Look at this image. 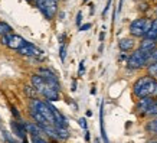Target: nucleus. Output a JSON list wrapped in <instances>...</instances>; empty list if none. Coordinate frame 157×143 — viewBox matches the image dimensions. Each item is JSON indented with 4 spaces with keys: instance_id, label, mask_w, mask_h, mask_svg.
Masks as SVG:
<instances>
[{
    "instance_id": "f257e3e1",
    "label": "nucleus",
    "mask_w": 157,
    "mask_h": 143,
    "mask_svg": "<svg viewBox=\"0 0 157 143\" xmlns=\"http://www.w3.org/2000/svg\"><path fill=\"white\" fill-rule=\"evenodd\" d=\"M133 95L137 100L141 98H157V78L150 75H143L137 78L133 84Z\"/></svg>"
},
{
    "instance_id": "f03ea898",
    "label": "nucleus",
    "mask_w": 157,
    "mask_h": 143,
    "mask_svg": "<svg viewBox=\"0 0 157 143\" xmlns=\"http://www.w3.org/2000/svg\"><path fill=\"white\" fill-rule=\"evenodd\" d=\"M151 19L148 18H137L134 19L128 26V32L131 35V38H146V35L148 34V30L151 28Z\"/></svg>"
},
{
    "instance_id": "7ed1b4c3",
    "label": "nucleus",
    "mask_w": 157,
    "mask_h": 143,
    "mask_svg": "<svg viewBox=\"0 0 157 143\" xmlns=\"http://www.w3.org/2000/svg\"><path fill=\"white\" fill-rule=\"evenodd\" d=\"M148 57H150V52L137 48L136 51L131 52V55H130L128 59H127V67H128L130 70L146 68L148 65Z\"/></svg>"
},
{
    "instance_id": "20e7f679",
    "label": "nucleus",
    "mask_w": 157,
    "mask_h": 143,
    "mask_svg": "<svg viewBox=\"0 0 157 143\" xmlns=\"http://www.w3.org/2000/svg\"><path fill=\"white\" fill-rule=\"evenodd\" d=\"M29 109L39 111V113L46 119V121H48L51 126H55V117H53V113H52V110H51V107H49L48 101H42V100H39V98L30 100V103H29Z\"/></svg>"
},
{
    "instance_id": "39448f33",
    "label": "nucleus",
    "mask_w": 157,
    "mask_h": 143,
    "mask_svg": "<svg viewBox=\"0 0 157 143\" xmlns=\"http://www.w3.org/2000/svg\"><path fill=\"white\" fill-rule=\"evenodd\" d=\"M35 5L38 10L46 18L52 20L58 13V0H35Z\"/></svg>"
},
{
    "instance_id": "423d86ee",
    "label": "nucleus",
    "mask_w": 157,
    "mask_h": 143,
    "mask_svg": "<svg viewBox=\"0 0 157 143\" xmlns=\"http://www.w3.org/2000/svg\"><path fill=\"white\" fill-rule=\"evenodd\" d=\"M156 103L154 98L151 97H147V98H141V100L137 101V104H136V111H137L140 116H146L148 113V110L153 107V104Z\"/></svg>"
},
{
    "instance_id": "0eeeda50",
    "label": "nucleus",
    "mask_w": 157,
    "mask_h": 143,
    "mask_svg": "<svg viewBox=\"0 0 157 143\" xmlns=\"http://www.w3.org/2000/svg\"><path fill=\"white\" fill-rule=\"evenodd\" d=\"M10 127H12V130H13L14 136H17V137L26 140V133H28V130H26V124H25V121H20V120L12 121V123H10Z\"/></svg>"
},
{
    "instance_id": "6e6552de",
    "label": "nucleus",
    "mask_w": 157,
    "mask_h": 143,
    "mask_svg": "<svg viewBox=\"0 0 157 143\" xmlns=\"http://www.w3.org/2000/svg\"><path fill=\"white\" fill-rule=\"evenodd\" d=\"M28 41L23 38V36H20V35H16V34H12V38H10V42L7 45L9 49H13V51H19L20 48H23L28 45Z\"/></svg>"
},
{
    "instance_id": "1a4fd4ad",
    "label": "nucleus",
    "mask_w": 157,
    "mask_h": 143,
    "mask_svg": "<svg viewBox=\"0 0 157 143\" xmlns=\"http://www.w3.org/2000/svg\"><path fill=\"white\" fill-rule=\"evenodd\" d=\"M17 54H20V55H23V57H30V58H33V57H39L40 54H42V51L39 49V48H36L33 45V43H30L29 42L26 46L23 48H20L19 51H17Z\"/></svg>"
},
{
    "instance_id": "9d476101",
    "label": "nucleus",
    "mask_w": 157,
    "mask_h": 143,
    "mask_svg": "<svg viewBox=\"0 0 157 143\" xmlns=\"http://www.w3.org/2000/svg\"><path fill=\"white\" fill-rule=\"evenodd\" d=\"M30 82H32V85H33L35 90L38 91V93H40V94H42V91L48 87L46 81H45V80H43L39 74H33V75L30 77Z\"/></svg>"
},
{
    "instance_id": "9b49d317",
    "label": "nucleus",
    "mask_w": 157,
    "mask_h": 143,
    "mask_svg": "<svg viewBox=\"0 0 157 143\" xmlns=\"http://www.w3.org/2000/svg\"><path fill=\"white\" fill-rule=\"evenodd\" d=\"M118 48L121 52H130L136 48V41L134 38H123L118 41Z\"/></svg>"
},
{
    "instance_id": "f8f14e48",
    "label": "nucleus",
    "mask_w": 157,
    "mask_h": 143,
    "mask_svg": "<svg viewBox=\"0 0 157 143\" xmlns=\"http://www.w3.org/2000/svg\"><path fill=\"white\" fill-rule=\"evenodd\" d=\"M25 124H26V130H28V133L30 136H40L43 133L42 127L39 124H36L35 121H25Z\"/></svg>"
},
{
    "instance_id": "ddd939ff",
    "label": "nucleus",
    "mask_w": 157,
    "mask_h": 143,
    "mask_svg": "<svg viewBox=\"0 0 157 143\" xmlns=\"http://www.w3.org/2000/svg\"><path fill=\"white\" fill-rule=\"evenodd\" d=\"M42 95L49 101V103H51V101H58L59 100V91L53 90L52 87H49V85L42 91Z\"/></svg>"
},
{
    "instance_id": "4468645a",
    "label": "nucleus",
    "mask_w": 157,
    "mask_h": 143,
    "mask_svg": "<svg viewBox=\"0 0 157 143\" xmlns=\"http://www.w3.org/2000/svg\"><path fill=\"white\" fill-rule=\"evenodd\" d=\"M140 49H143V51H147V52H151L153 49H156L157 48V42L154 39H148V38H143L141 39V42H140Z\"/></svg>"
},
{
    "instance_id": "2eb2a0df",
    "label": "nucleus",
    "mask_w": 157,
    "mask_h": 143,
    "mask_svg": "<svg viewBox=\"0 0 157 143\" xmlns=\"http://www.w3.org/2000/svg\"><path fill=\"white\" fill-rule=\"evenodd\" d=\"M100 126H101V137H102L104 143H109L108 137H107V133H105V129H104V104H101V107H100Z\"/></svg>"
},
{
    "instance_id": "dca6fc26",
    "label": "nucleus",
    "mask_w": 157,
    "mask_h": 143,
    "mask_svg": "<svg viewBox=\"0 0 157 143\" xmlns=\"http://www.w3.org/2000/svg\"><path fill=\"white\" fill-rule=\"evenodd\" d=\"M55 130H56V136L58 140H68L69 139V132H68V127H62V126H55Z\"/></svg>"
},
{
    "instance_id": "f3484780",
    "label": "nucleus",
    "mask_w": 157,
    "mask_h": 143,
    "mask_svg": "<svg viewBox=\"0 0 157 143\" xmlns=\"http://www.w3.org/2000/svg\"><path fill=\"white\" fill-rule=\"evenodd\" d=\"M144 129H146V132H147V133L157 136V117H153L150 121H147Z\"/></svg>"
},
{
    "instance_id": "a211bd4d",
    "label": "nucleus",
    "mask_w": 157,
    "mask_h": 143,
    "mask_svg": "<svg viewBox=\"0 0 157 143\" xmlns=\"http://www.w3.org/2000/svg\"><path fill=\"white\" fill-rule=\"evenodd\" d=\"M146 38L154 39V41L157 42V18H156V19H153L151 28H150V30H148V34L146 35Z\"/></svg>"
},
{
    "instance_id": "6ab92c4d",
    "label": "nucleus",
    "mask_w": 157,
    "mask_h": 143,
    "mask_svg": "<svg viewBox=\"0 0 157 143\" xmlns=\"http://www.w3.org/2000/svg\"><path fill=\"white\" fill-rule=\"evenodd\" d=\"M12 30H13V28L7 22H0V38L5 36V35L12 34Z\"/></svg>"
},
{
    "instance_id": "aec40b11",
    "label": "nucleus",
    "mask_w": 157,
    "mask_h": 143,
    "mask_svg": "<svg viewBox=\"0 0 157 143\" xmlns=\"http://www.w3.org/2000/svg\"><path fill=\"white\" fill-rule=\"evenodd\" d=\"M23 91H25V95H26L28 98H30V100H35V98H36V93H38V91L33 88V85H25Z\"/></svg>"
},
{
    "instance_id": "412c9836",
    "label": "nucleus",
    "mask_w": 157,
    "mask_h": 143,
    "mask_svg": "<svg viewBox=\"0 0 157 143\" xmlns=\"http://www.w3.org/2000/svg\"><path fill=\"white\" fill-rule=\"evenodd\" d=\"M146 70H147V75L156 78L157 77V61L153 62V64H148L147 67H146Z\"/></svg>"
},
{
    "instance_id": "4be33fe9",
    "label": "nucleus",
    "mask_w": 157,
    "mask_h": 143,
    "mask_svg": "<svg viewBox=\"0 0 157 143\" xmlns=\"http://www.w3.org/2000/svg\"><path fill=\"white\" fill-rule=\"evenodd\" d=\"M59 57H61V61L63 62L65 61V58H67V46L62 43L61 48H59Z\"/></svg>"
},
{
    "instance_id": "5701e85b",
    "label": "nucleus",
    "mask_w": 157,
    "mask_h": 143,
    "mask_svg": "<svg viewBox=\"0 0 157 143\" xmlns=\"http://www.w3.org/2000/svg\"><path fill=\"white\" fill-rule=\"evenodd\" d=\"M146 116H150V117H157V103H154V104H153V107L150 110H148V113Z\"/></svg>"
},
{
    "instance_id": "b1692460",
    "label": "nucleus",
    "mask_w": 157,
    "mask_h": 143,
    "mask_svg": "<svg viewBox=\"0 0 157 143\" xmlns=\"http://www.w3.org/2000/svg\"><path fill=\"white\" fill-rule=\"evenodd\" d=\"M157 61V48L156 49H153L151 52H150V57H148V64H153V62Z\"/></svg>"
},
{
    "instance_id": "393cba45",
    "label": "nucleus",
    "mask_w": 157,
    "mask_h": 143,
    "mask_svg": "<svg viewBox=\"0 0 157 143\" xmlns=\"http://www.w3.org/2000/svg\"><path fill=\"white\" fill-rule=\"evenodd\" d=\"M10 38H12V34L2 36V38H0V43H2V45H5V46H7V45H9V42H10Z\"/></svg>"
},
{
    "instance_id": "a878e982",
    "label": "nucleus",
    "mask_w": 157,
    "mask_h": 143,
    "mask_svg": "<svg viewBox=\"0 0 157 143\" xmlns=\"http://www.w3.org/2000/svg\"><path fill=\"white\" fill-rule=\"evenodd\" d=\"M2 134H3V137H5L6 143H16V140H14V139L12 137L9 133H7V132H5V130H3V132H2Z\"/></svg>"
},
{
    "instance_id": "bb28decb",
    "label": "nucleus",
    "mask_w": 157,
    "mask_h": 143,
    "mask_svg": "<svg viewBox=\"0 0 157 143\" xmlns=\"http://www.w3.org/2000/svg\"><path fill=\"white\" fill-rule=\"evenodd\" d=\"M32 143H51V142L42 139L40 136H32Z\"/></svg>"
},
{
    "instance_id": "cd10ccee",
    "label": "nucleus",
    "mask_w": 157,
    "mask_h": 143,
    "mask_svg": "<svg viewBox=\"0 0 157 143\" xmlns=\"http://www.w3.org/2000/svg\"><path fill=\"white\" fill-rule=\"evenodd\" d=\"M78 123H79V126H81L84 130H88V124H86V119H85V117H81V119L78 120Z\"/></svg>"
},
{
    "instance_id": "c85d7f7f",
    "label": "nucleus",
    "mask_w": 157,
    "mask_h": 143,
    "mask_svg": "<svg viewBox=\"0 0 157 143\" xmlns=\"http://www.w3.org/2000/svg\"><path fill=\"white\" fill-rule=\"evenodd\" d=\"M84 71H85V61H81V62H79V70H78V75L82 77Z\"/></svg>"
},
{
    "instance_id": "c756f323",
    "label": "nucleus",
    "mask_w": 157,
    "mask_h": 143,
    "mask_svg": "<svg viewBox=\"0 0 157 143\" xmlns=\"http://www.w3.org/2000/svg\"><path fill=\"white\" fill-rule=\"evenodd\" d=\"M111 3H113V0H108V2H107V6H105L104 7V10H102V16H107V12H108L109 10V7H111Z\"/></svg>"
},
{
    "instance_id": "7c9ffc66",
    "label": "nucleus",
    "mask_w": 157,
    "mask_h": 143,
    "mask_svg": "<svg viewBox=\"0 0 157 143\" xmlns=\"http://www.w3.org/2000/svg\"><path fill=\"white\" fill-rule=\"evenodd\" d=\"M91 26H92L91 23H84V25H81V26H79V32H85V30H88Z\"/></svg>"
},
{
    "instance_id": "2f4dec72",
    "label": "nucleus",
    "mask_w": 157,
    "mask_h": 143,
    "mask_svg": "<svg viewBox=\"0 0 157 143\" xmlns=\"http://www.w3.org/2000/svg\"><path fill=\"white\" fill-rule=\"evenodd\" d=\"M81 22H82V12H78V13H76V20H75V23L78 25V26H81Z\"/></svg>"
},
{
    "instance_id": "473e14b6",
    "label": "nucleus",
    "mask_w": 157,
    "mask_h": 143,
    "mask_svg": "<svg viewBox=\"0 0 157 143\" xmlns=\"http://www.w3.org/2000/svg\"><path fill=\"white\" fill-rule=\"evenodd\" d=\"M12 114L14 116V119L16 120H20V114H19V111H17L16 107H12Z\"/></svg>"
},
{
    "instance_id": "72a5a7b5",
    "label": "nucleus",
    "mask_w": 157,
    "mask_h": 143,
    "mask_svg": "<svg viewBox=\"0 0 157 143\" xmlns=\"http://www.w3.org/2000/svg\"><path fill=\"white\" fill-rule=\"evenodd\" d=\"M85 140L90 142V132H88V130H85Z\"/></svg>"
},
{
    "instance_id": "f704fd0d",
    "label": "nucleus",
    "mask_w": 157,
    "mask_h": 143,
    "mask_svg": "<svg viewBox=\"0 0 157 143\" xmlns=\"http://www.w3.org/2000/svg\"><path fill=\"white\" fill-rule=\"evenodd\" d=\"M75 90H76V82L74 81L72 82V91H75Z\"/></svg>"
},
{
    "instance_id": "c9c22d12",
    "label": "nucleus",
    "mask_w": 157,
    "mask_h": 143,
    "mask_svg": "<svg viewBox=\"0 0 157 143\" xmlns=\"http://www.w3.org/2000/svg\"><path fill=\"white\" fill-rule=\"evenodd\" d=\"M104 36H105V34H104V32H102V34L100 35V41H101V42H102V41H104Z\"/></svg>"
},
{
    "instance_id": "e433bc0d",
    "label": "nucleus",
    "mask_w": 157,
    "mask_h": 143,
    "mask_svg": "<svg viewBox=\"0 0 157 143\" xmlns=\"http://www.w3.org/2000/svg\"><path fill=\"white\" fill-rule=\"evenodd\" d=\"M148 143H157V139H151V140H150Z\"/></svg>"
},
{
    "instance_id": "4c0bfd02",
    "label": "nucleus",
    "mask_w": 157,
    "mask_h": 143,
    "mask_svg": "<svg viewBox=\"0 0 157 143\" xmlns=\"http://www.w3.org/2000/svg\"><path fill=\"white\" fill-rule=\"evenodd\" d=\"M22 143H28V142H26V140H23V142H22Z\"/></svg>"
},
{
    "instance_id": "58836bf2",
    "label": "nucleus",
    "mask_w": 157,
    "mask_h": 143,
    "mask_svg": "<svg viewBox=\"0 0 157 143\" xmlns=\"http://www.w3.org/2000/svg\"><path fill=\"white\" fill-rule=\"evenodd\" d=\"M26 2H33V0H26Z\"/></svg>"
},
{
    "instance_id": "ea45409f",
    "label": "nucleus",
    "mask_w": 157,
    "mask_h": 143,
    "mask_svg": "<svg viewBox=\"0 0 157 143\" xmlns=\"http://www.w3.org/2000/svg\"><path fill=\"white\" fill-rule=\"evenodd\" d=\"M156 14H157V6H156Z\"/></svg>"
},
{
    "instance_id": "a19ab883",
    "label": "nucleus",
    "mask_w": 157,
    "mask_h": 143,
    "mask_svg": "<svg viewBox=\"0 0 157 143\" xmlns=\"http://www.w3.org/2000/svg\"><path fill=\"white\" fill-rule=\"evenodd\" d=\"M156 103H157V98H156Z\"/></svg>"
},
{
    "instance_id": "79ce46f5",
    "label": "nucleus",
    "mask_w": 157,
    "mask_h": 143,
    "mask_svg": "<svg viewBox=\"0 0 157 143\" xmlns=\"http://www.w3.org/2000/svg\"><path fill=\"white\" fill-rule=\"evenodd\" d=\"M156 78H157V77H156Z\"/></svg>"
}]
</instances>
